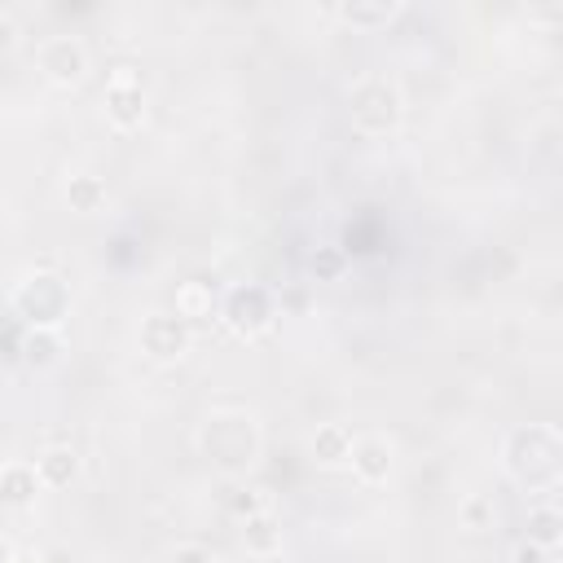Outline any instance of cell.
Wrapping results in <instances>:
<instances>
[{"mask_svg":"<svg viewBox=\"0 0 563 563\" xmlns=\"http://www.w3.org/2000/svg\"><path fill=\"white\" fill-rule=\"evenodd\" d=\"M198 449L224 475H246V466L260 457L255 418L242 413V409H216V413H207L202 427H198Z\"/></svg>","mask_w":563,"mask_h":563,"instance_id":"cell-1","label":"cell"},{"mask_svg":"<svg viewBox=\"0 0 563 563\" xmlns=\"http://www.w3.org/2000/svg\"><path fill=\"white\" fill-rule=\"evenodd\" d=\"M559 435H554V427H545V422H528V427H515L510 435H506V449H501V457H506V471L519 479V484H528V488H537V493H550L554 484H559Z\"/></svg>","mask_w":563,"mask_h":563,"instance_id":"cell-2","label":"cell"},{"mask_svg":"<svg viewBox=\"0 0 563 563\" xmlns=\"http://www.w3.org/2000/svg\"><path fill=\"white\" fill-rule=\"evenodd\" d=\"M400 110H405L400 88L387 75H361L352 84V92H347V114L369 136H387L400 123Z\"/></svg>","mask_w":563,"mask_h":563,"instance_id":"cell-3","label":"cell"},{"mask_svg":"<svg viewBox=\"0 0 563 563\" xmlns=\"http://www.w3.org/2000/svg\"><path fill=\"white\" fill-rule=\"evenodd\" d=\"M66 308H70V290H66V282H62L57 273H48V268L22 277L18 290H13V312H18L31 330H53V325L66 317Z\"/></svg>","mask_w":563,"mask_h":563,"instance_id":"cell-4","label":"cell"},{"mask_svg":"<svg viewBox=\"0 0 563 563\" xmlns=\"http://www.w3.org/2000/svg\"><path fill=\"white\" fill-rule=\"evenodd\" d=\"M273 317H277V303L260 282H242L220 299V321H229V330L238 334H260L273 325Z\"/></svg>","mask_w":563,"mask_h":563,"instance_id":"cell-5","label":"cell"},{"mask_svg":"<svg viewBox=\"0 0 563 563\" xmlns=\"http://www.w3.org/2000/svg\"><path fill=\"white\" fill-rule=\"evenodd\" d=\"M176 317L189 330H207L220 321V282L207 273H194L176 286Z\"/></svg>","mask_w":563,"mask_h":563,"instance_id":"cell-6","label":"cell"},{"mask_svg":"<svg viewBox=\"0 0 563 563\" xmlns=\"http://www.w3.org/2000/svg\"><path fill=\"white\" fill-rule=\"evenodd\" d=\"M141 352L150 356V361H180L185 352H189V339H194V330L176 317V312H150L145 321H141Z\"/></svg>","mask_w":563,"mask_h":563,"instance_id":"cell-7","label":"cell"},{"mask_svg":"<svg viewBox=\"0 0 563 563\" xmlns=\"http://www.w3.org/2000/svg\"><path fill=\"white\" fill-rule=\"evenodd\" d=\"M40 70L53 79V84H79L84 79V70H88V53H84V44L75 40V35H48L44 44H40Z\"/></svg>","mask_w":563,"mask_h":563,"instance_id":"cell-8","label":"cell"},{"mask_svg":"<svg viewBox=\"0 0 563 563\" xmlns=\"http://www.w3.org/2000/svg\"><path fill=\"white\" fill-rule=\"evenodd\" d=\"M347 462H352V475H356L361 484H383V479L391 475L396 453H391V440H387V435H356Z\"/></svg>","mask_w":563,"mask_h":563,"instance_id":"cell-9","label":"cell"},{"mask_svg":"<svg viewBox=\"0 0 563 563\" xmlns=\"http://www.w3.org/2000/svg\"><path fill=\"white\" fill-rule=\"evenodd\" d=\"M101 101H106V119L123 132L145 119V88L141 84H106Z\"/></svg>","mask_w":563,"mask_h":563,"instance_id":"cell-10","label":"cell"},{"mask_svg":"<svg viewBox=\"0 0 563 563\" xmlns=\"http://www.w3.org/2000/svg\"><path fill=\"white\" fill-rule=\"evenodd\" d=\"M35 475L44 488H66L75 475H79V457L70 444H48L40 457H35Z\"/></svg>","mask_w":563,"mask_h":563,"instance_id":"cell-11","label":"cell"},{"mask_svg":"<svg viewBox=\"0 0 563 563\" xmlns=\"http://www.w3.org/2000/svg\"><path fill=\"white\" fill-rule=\"evenodd\" d=\"M220 501H224V510H229V515L251 519V515L268 510V488H264V484H251V479H242V475H229V479H224Z\"/></svg>","mask_w":563,"mask_h":563,"instance_id":"cell-12","label":"cell"},{"mask_svg":"<svg viewBox=\"0 0 563 563\" xmlns=\"http://www.w3.org/2000/svg\"><path fill=\"white\" fill-rule=\"evenodd\" d=\"M40 488H44V484H40L35 466H26V462L0 466V501H4V506H31Z\"/></svg>","mask_w":563,"mask_h":563,"instance_id":"cell-13","label":"cell"},{"mask_svg":"<svg viewBox=\"0 0 563 563\" xmlns=\"http://www.w3.org/2000/svg\"><path fill=\"white\" fill-rule=\"evenodd\" d=\"M66 202H70V211H84V216L101 211L106 207V180L97 172H70L66 176Z\"/></svg>","mask_w":563,"mask_h":563,"instance_id":"cell-14","label":"cell"},{"mask_svg":"<svg viewBox=\"0 0 563 563\" xmlns=\"http://www.w3.org/2000/svg\"><path fill=\"white\" fill-rule=\"evenodd\" d=\"M347 453H352V431L343 422H321L312 431V457L321 466H339V462H347Z\"/></svg>","mask_w":563,"mask_h":563,"instance_id":"cell-15","label":"cell"},{"mask_svg":"<svg viewBox=\"0 0 563 563\" xmlns=\"http://www.w3.org/2000/svg\"><path fill=\"white\" fill-rule=\"evenodd\" d=\"M242 541L251 554H277L282 550V519L273 510H260L251 519H242Z\"/></svg>","mask_w":563,"mask_h":563,"instance_id":"cell-16","label":"cell"},{"mask_svg":"<svg viewBox=\"0 0 563 563\" xmlns=\"http://www.w3.org/2000/svg\"><path fill=\"white\" fill-rule=\"evenodd\" d=\"M334 13L347 26H387L396 18V4L391 0H352V4H339Z\"/></svg>","mask_w":563,"mask_h":563,"instance_id":"cell-17","label":"cell"},{"mask_svg":"<svg viewBox=\"0 0 563 563\" xmlns=\"http://www.w3.org/2000/svg\"><path fill=\"white\" fill-rule=\"evenodd\" d=\"M523 528H528V541L554 550V545H559V532H563V515H559L554 506H532Z\"/></svg>","mask_w":563,"mask_h":563,"instance_id":"cell-18","label":"cell"},{"mask_svg":"<svg viewBox=\"0 0 563 563\" xmlns=\"http://www.w3.org/2000/svg\"><path fill=\"white\" fill-rule=\"evenodd\" d=\"M457 515H462V528L484 532V528H493V523H497V501H493L488 493H471V497L457 506Z\"/></svg>","mask_w":563,"mask_h":563,"instance_id":"cell-19","label":"cell"},{"mask_svg":"<svg viewBox=\"0 0 563 563\" xmlns=\"http://www.w3.org/2000/svg\"><path fill=\"white\" fill-rule=\"evenodd\" d=\"M57 352H62L57 330H31V334L22 339V356H26L31 365H53V361H57Z\"/></svg>","mask_w":563,"mask_h":563,"instance_id":"cell-20","label":"cell"},{"mask_svg":"<svg viewBox=\"0 0 563 563\" xmlns=\"http://www.w3.org/2000/svg\"><path fill=\"white\" fill-rule=\"evenodd\" d=\"M308 268H312L317 282L339 277V273H343V255H339V246H317V251L308 255Z\"/></svg>","mask_w":563,"mask_h":563,"instance_id":"cell-21","label":"cell"},{"mask_svg":"<svg viewBox=\"0 0 563 563\" xmlns=\"http://www.w3.org/2000/svg\"><path fill=\"white\" fill-rule=\"evenodd\" d=\"M172 563H216V554L207 545H198V541H180L172 550Z\"/></svg>","mask_w":563,"mask_h":563,"instance_id":"cell-22","label":"cell"},{"mask_svg":"<svg viewBox=\"0 0 563 563\" xmlns=\"http://www.w3.org/2000/svg\"><path fill=\"white\" fill-rule=\"evenodd\" d=\"M545 559H550V550L537 545V541H519L515 545V563H545Z\"/></svg>","mask_w":563,"mask_h":563,"instance_id":"cell-23","label":"cell"},{"mask_svg":"<svg viewBox=\"0 0 563 563\" xmlns=\"http://www.w3.org/2000/svg\"><path fill=\"white\" fill-rule=\"evenodd\" d=\"M106 84H141V70L132 62H114L110 75H106Z\"/></svg>","mask_w":563,"mask_h":563,"instance_id":"cell-24","label":"cell"},{"mask_svg":"<svg viewBox=\"0 0 563 563\" xmlns=\"http://www.w3.org/2000/svg\"><path fill=\"white\" fill-rule=\"evenodd\" d=\"M13 40H18V22H13V18L0 9V48H9Z\"/></svg>","mask_w":563,"mask_h":563,"instance_id":"cell-25","label":"cell"},{"mask_svg":"<svg viewBox=\"0 0 563 563\" xmlns=\"http://www.w3.org/2000/svg\"><path fill=\"white\" fill-rule=\"evenodd\" d=\"M4 563H44V554H31V550H22V554H9Z\"/></svg>","mask_w":563,"mask_h":563,"instance_id":"cell-26","label":"cell"},{"mask_svg":"<svg viewBox=\"0 0 563 563\" xmlns=\"http://www.w3.org/2000/svg\"><path fill=\"white\" fill-rule=\"evenodd\" d=\"M4 559H9V550H4V545H0V563H4Z\"/></svg>","mask_w":563,"mask_h":563,"instance_id":"cell-27","label":"cell"},{"mask_svg":"<svg viewBox=\"0 0 563 563\" xmlns=\"http://www.w3.org/2000/svg\"><path fill=\"white\" fill-rule=\"evenodd\" d=\"M295 563H317V559H295Z\"/></svg>","mask_w":563,"mask_h":563,"instance_id":"cell-28","label":"cell"},{"mask_svg":"<svg viewBox=\"0 0 563 563\" xmlns=\"http://www.w3.org/2000/svg\"><path fill=\"white\" fill-rule=\"evenodd\" d=\"M0 207H4V194H0Z\"/></svg>","mask_w":563,"mask_h":563,"instance_id":"cell-29","label":"cell"}]
</instances>
